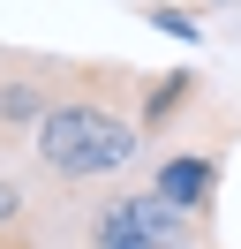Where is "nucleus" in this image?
Instances as JSON below:
<instances>
[{"mask_svg":"<svg viewBox=\"0 0 241 249\" xmlns=\"http://www.w3.org/2000/svg\"><path fill=\"white\" fill-rule=\"evenodd\" d=\"M128 98H143V68H75V91L30 136V166L53 189H98L143 159V121Z\"/></svg>","mask_w":241,"mask_h":249,"instance_id":"1","label":"nucleus"},{"mask_svg":"<svg viewBox=\"0 0 241 249\" xmlns=\"http://www.w3.org/2000/svg\"><path fill=\"white\" fill-rule=\"evenodd\" d=\"M75 249H211V227L143 181V189H113L90 204L75 227Z\"/></svg>","mask_w":241,"mask_h":249,"instance_id":"2","label":"nucleus"},{"mask_svg":"<svg viewBox=\"0 0 241 249\" xmlns=\"http://www.w3.org/2000/svg\"><path fill=\"white\" fill-rule=\"evenodd\" d=\"M151 189L211 227V204H219V151H166L158 166H151Z\"/></svg>","mask_w":241,"mask_h":249,"instance_id":"3","label":"nucleus"},{"mask_svg":"<svg viewBox=\"0 0 241 249\" xmlns=\"http://www.w3.org/2000/svg\"><path fill=\"white\" fill-rule=\"evenodd\" d=\"M196 98V76H143V98H136V121H143V136H158L166 121H181Z\"/></svg>","mask_w":241,"mask_h":249,"instance_id":"4","label":"nucleus"},{"mask_svg":"<svg viewBox=\"0 0 241 249\" xmlns=\"http://www.w3.org/2000/svg\"><path fill=\"white\" fill-rule=\"evenodd\" d=\"M143 23H158V31H173V38H204L196 8H173V0H143Z\"/></svg>","mask_w":241,"mask_h":249,"instance_id":"5","label":"nucleus"},{"mask_svg":"<svg viewBox=\"0 0 241 249\" xmlns=\"http://www.w3.org/2000/svg\"><path fill=\"white\" fill-rule=\"evenodd\" d=\"M15 227H23V181L0 174V234H15Z\"/></svg>","mask_w":241,"mask_h":249,"instance_id":"6","label":"nucleus"}]
</instances>
